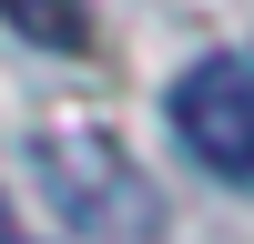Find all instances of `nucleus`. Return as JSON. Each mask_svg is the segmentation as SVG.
<instances>
[{
	"label": "nucleus",
	"mask_w": 254,
	"mask_h": 244,
	"mask_svg": "<svg viewBox=\"0 0 254 244\" xmlns=\"http://www.w3.org/2000/svg\"><path fill=\"white\" fill-rule=\"evenodd\" d=\"M31 183L41 203L61 214L71 244H163V193L132 153H122L112 122L92 112H51L31 122Z\"/></svg>",
	"instance_id": "obj_1"
},
{
	"label": "nucleus",
	"mask_w": 254,
	"mask_h": 244,
	"mask_svg": "<svg viewBox=\"0 0 254 244\" xmlns=\"http://www.w3.org/2000/svg\"><path fill=\"white\" fill-rule=\"evenodd\" d=\"M173 132L203 173L254 183V61L234 51H203L193 71H173Z\"/></svg>",
	"instance_id": "obj_2"
},
{
	"label": "nucleus",
	"mask_w": 254,
	"mask_h": 244,
	"mask_svg": "<svg viewBox=\"0 0 254 244\" xmlns=\"http://www.w3.org/2000/svg\"><path fill=\"white\" fill-rule=\"evenodd\" d=\"M0 20L20 41H41V51H92V10L81 0H0Z\"/></svg>",
	"instance_id": "obj_3"
}]
</instances>
